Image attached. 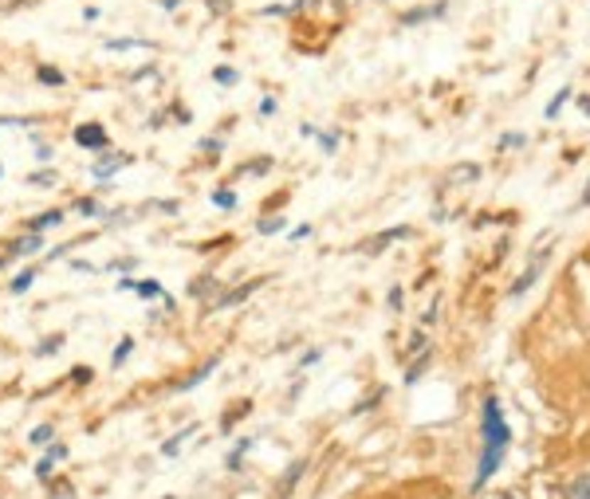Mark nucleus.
<instances>
[{"label": "nucleus", "mask_w": 590, "mask_h": 499, "mask_svg": "<svg viewBox=\"0 0 590 499\" xmlns=\"http://www.w3.org/2000/svg\"><path fill=\"white\" fill-rule=\"evenodd\" d=\"M405 303V295H402V287H394L390 291V307H402Z\"/></svg>", "instance_id": "nucleus-30"}, {"label": "nucleus", "mask_w": 590, "mask_h": 499, "mask_svg": "<svg viewBox=\"0 0 590 499\" xmlns=\"http://www.w3.org/2000/svg\"><path fill=\"white\" fill-rule=\"evenodd\" d=\"M63 220V212L59 209H51V212H40V216L32 220V232H43V229H51V224H59Z\"/></svg>", "instance_id": "nucleus-11"}, {"label": "nucleus", "mask_w": 590, "mask_h": 499, "mask_svg": "<svg viewBox=\"0 0 590 499\" xmlns=\"http://www.w3.org/2000/svg\"><path fill=\"white\" fill-rule=\"evenodd\" d=\"M402 236H409V229H386V232H378V236H374V240H366V244H363V252L378 256L386 244H394V240H402Z\"/></svg>", "instance_id": "nucleus-4"}, {"label": "nucleus", "mask_w": 590, "mask_h": 499, "mask_svg": "<svg viewBox=\"0 0 590 499\" xmlns=\"http://www.w3.org/2000/svg\"><path fill=\"white\" fill-rule=\"evenodd\" d=\"M75 209L83 212V216H95V212H99V204H95L91 197H83V201H75Z\"/></svg>", "instance_id": "nucleus-23"}, {"label": "nucleus", "mask_w": 590, "mask_h": 499, "mask_svg": "<svg viewBox=\"0 0 590 499\" xmlns=\"http://www.w3.org/2000/svg\"><path fill=\"white\" fill-rule=\"evenodd\" d=\"M134 291L146 299H161V283L158 280H134Z\"/></svg>", "instance_id": "nucleus-14"}, {"label": "nucleus", "mask_w": 590, "mask_h": 499, "mask_svg": "<svg viewBox=\"0 0 590 499\" xmlns=\"http://www.w3.org/2000/svg\"><path fill=\"white\" fill-rule=\"evenodd\" d=\"M43 240H40V232H28L24 240H16V244H12V256H24V252H36V248H40Z\"/></svg>", "instance_id": "nucleus-12"}, {"label": "nucleus", "mask_w": 590, "mask_h": 499, "mask_svg": "<svg viewBox=\"0 0 590 499\" xmlns=\"http://www.w3.org/2000/svg\"><path fill=\"white\" fill-rule=\"evenodd\" d=\"M579 106H582V110H586V114H590V99H579Z\"/></svg>", "instance_id": "nucleus-33"}, {"label": "nucleus", "mask_w": 590, "mask_h": 499, "mask_svg": "<svg viewBox=\"0 0 590 499\" xmlns=\"http://www.w3.org/2000/svg\"><path fill=\"white\" fill-rule=\"evenodd\" d=\"M28 181H32V185H51V181H55V173H48V170H43V173H32Z\"/></svg>", "instance_id": "nucleus-25"}, {"label": "nucleus", "mask_w": 590, "mask_h": 499, "mask_svg": "<svg viewBox=\"0 0 590 499\" xmlns=\"http://www.w3.org/2000/svg\"><path fill=\"white\" fill-rule=\"evenodd\" d=\"M276 110V99H260V114H272Z\"/></svg>", "instance_id": "nucleus-31"}, {"label": "nucleus", "mask_w": 590, "mask_h": 499, "mask_svg": "<svg viewBox=\"0 0 590 499\" xmlns=\"http://www.w3.org/2000/svg\"><path fill=\"white\" fill-rule=\"evenodd\" d=\"M543 263H547V248H540V252H535V260H531V268H527V271H523V275H520V280L512 283V295H523V291H527L531 283L540 280Z\"/></svg>", "instance_id": "nucleus-3"}, {"label": "nucleus", "mask_w": 590, "mask_h": 499, "mask_svg": "<svg viewBox=\"0 0 590 499\" xmlns=\"http://www.w3.org/2000/svg\"><path fill=\"white\" fill-rule=\"evenodd\" d=\"M161 9H177V0H161Z\"/></svg>", "instance_id": "nucleus-32"}, {"label": "nucleus", "mask_w": 590, "mask_h": 499, "mask_svg": "<svg viewBox=\"0 0 590 499\" xmlns=\"http://www.w3.org/2000/svg\"><path fill=\"white\" fill-rule=\"evenodd\" d=\"M32 280H36V271L28 268V271H20V275H16V280H12V283H9V287L16 291V295H20V291H28V287H32Z\"/></svg>", "instance_id": "nucleus-18"}, {"label": "nucleus", "mask_w": 590, "mask_h": 499, "mask_svg": "<svg viewBox=\"0 0 590 499\" xmlns=\"http://www.w3.org/2000/svg\"><path fill=\"white\" fill-rule=\"evenodd\" d=\"M272 161H256V165H240V173H264Z\"/></svg>", "instance_id": "nucleus-27"}, {"label": "nucleus", "mask_w": 590, "mask_h": 499, "mask_svg": "<svg viewBox=\"0 0 590 499\" xmlns=\"http://www.w3.org/2000/svg\"><path fill=\"white\" fill-rule=\"evenodd\" d=\"M508 440H512V432L504 424V409H500L496 397H488L484 401V456H481V472H476V488H484L492 480V472L500 468V460L508 452Z\"/></svg>", "instance_id": "nucleus-1"}, {"label": "nucleus", "mask_w": 590, "mask_h": 499, "mask_svg": "<svg viewBox=\"0 0 590 499\" xmlns=\"http://www.w3.org/2000/svg\"><path fill=\"white\" fill-rule=\"evenodd\" d=\"M51 464H55V460H51V456H43L40 464H36V476H40V480H48V476H51Z\"/></svg>", "instance_id": "nucleus-24"}, {"label": "nucleus", "mask_w": 590, "mask_h": 499, "mask_svg": "<svg viewBox=\"0 0 590 499\" xmlns=\"http://www.w3.org/2000/svg\"><path fill=\"white\" fill-rule=\"evenodd\" d=\"M582 204H590V185H586V193H582Z\"/></svg>", "instance_id": "nucleus-35"}, {"label": "nucleus", "mask_w": 590, "mask_h": 499, "mask_svg": "<svg viewBox=\"0 0 590 499\" xmlns=\"http://www.w3.org/2000/svg\"><path fill=\"white\" fill-rule=\"evenodd\" d=\"M304 468H307V464H304V460H295V464H291V468H287V476H284V483H279V495H287V488H291V483H295V480H299V472H304Z\"/></svg>", "instance_id": "nucleus-16"}, {"label": "nucleus", "mask_w": 590, "mask_h": 499, "mask_svg": "<svg viewBox=\"0 0 590 499\" xmlns=\"http://www.w3.org/2000/svg\"><path fill=\"white\" fill-rule=\"evenodd\" d=\"M166 499H173V495H166Z\"/></svg>", "instance_id": "nucleus-36"}, {"label": "nucleus", "mask_w": 590, "mask_h": 499, "mask_svg": "<svg viewBox=\"0 0 590 499\" xmlns=\"http://www.w3.org/2000/svg\"><path fill=\"white\" fill-rule=\"evenodd\" d=\"M130 346H134V342H130V339H122V342H118V346H114V358H110V362H114V370H118V366H122V362H127V358H130Z\"/></svg>", "instance_id": "nucleus-19"}, {"label": "nucleus", "mask_w": 590, "mask_h": 499, "mask_svg": "<svg viewBox=\"0 0 590 499\" xmlns=\"http://www.w3.org/2000/svg\"><path fill=\"white\" fill-rule=\"evenodd\" d=\"M217 362H220V358H213V362H205V366H201V370H197V373H193V378H186V381H181V390H193V385H201V381H205V378H209V373H213V370H217Z\"/></svg>", "instance_id": "nucleus-9"}, {"label": "nucleus", "mask_w": 590, "mask_h": 499, "mask_svg": "<svg viewBox=\"0 0 590 499\" xmlns=\"http://www.w3.org/2000/svg\"><path fill=\"white\" fill-rule=\"evenodd\" d=\"M59 342H63V339H59V334H55V339H48L40 350H36V354H51V350H59Z\"/></svg>", "instance_id": "nucleus-26"}, {"label": "nucleus", "mask_w": 590, "mask_h": 499, "mask_svg": "<svg viewBox=\"0 0 590 499\" xmlns=\"http://www.w3.org/2000/svg\"><path fill=\"white\" fill-rule=\"evenodd\" d=\"M260 283H264V280H252V283H245V287H240V291H232V295H225V299H220L217 307H232V303H240V299H248L256 287H260Z\"/></svg>", "instance_id": "nucleus-8"}, {"label": "nucleus", "mask_w": 590, "mask_h": 499, "mask_svg": "<svg viewBox=\"0 0 590 499\" xmlns=\"http://www.w3.org/2000/svg\"><path fill=\"white\" fill-rule=\"evenodd\" d=\"M571 94H574V91H571V87H563V91H559V94H555V99H551V102H547V110H543V114H547V119H559V110H563V106H567V99H571Z\"/></svg>", "instance_id": "nucleus-10"}, {"label": "nucleus", "mask_w": 590, "mask_h": 499, "mask_svg": "<svg viewBox=\"0 0 590 499\" xmlns=\"http://www.w3.org/2000/svg\"><path fill=\"white\" fill-rule=\"evenodd\" d=\"M567 499H590V472L579 476V480H571V488H567Z\"/></svg>", "instance_id": "nucleus-7"}, {"label": "nucleus", "mask_w": 590, "mask_h": 499, "mask_svg": "<svg viewBox=\"0 0 590 499\" xmlns=\"http://www.w3.org/2000/svg\"><path fill=\"white\" fill-rule=\"evenodd\" d=\"M122 165H130V153H110V158L95 161V165H91V173H95V177H110V173H114V170H122Z\"/></svg>", "instance_id": "nucleus-5"}, {"label": "nucleus", "mask_w": 590, "mask_h": 499, "mask_svg": "<svg viewBox=\"0 0 590 499\" xmlns=\"http://www.w3.org/2000/svg\"><path fill=\"white\" fill-rule=\"evenodd\" d=\"M256 229H260V232H264V236H272V232H284V229H287V224H284V216H264V220H260V224H256Z\"/></svg>", "instance_id": "nucleus-17"}, {"label": "nucleus", "mask_w": 590, "mask_h": 499, "mask_svg": "<svg viewBox=\"0 0 590 499\" xmlns=\"http://www.w3.org/2000/svg\"><path fill=\"white\" fill-rule=\"evenodd\" d=\"M48 456H51V460H63V456H68V449H63V444H51Z\"/></svg>", "instance_id": "nucleus-28"}, {"label": "nucleus", "mask_w": 590, "mask_h": 499, "mask_svg": "<svg viewBox=\"0 0 590 499\" xmlns=\"http://www.w3.org/2000/svg\"><path fill=\"white\" fill-rule=\"evenodd\" d=\"M213 204H217V209H232V204H236V193H228V189H217V193H213Z\"/></svg>", "instance_id": "nucleus-20"}, {"label": "nucleus", "mask_w": 590, "mask_h": 499, "mask_svg": "<svg viewBox=\"0 0 590 499\" xmlns=\"http://www.w3.org/2000/svg\"><path fill=\"white\" fill-rule=\"evenodd\" d=\"M193 432H197V424H189L186 432H177V437H169L166 444H161V452H166V456H177V449H181V440H186V437H193Z\"/></svg>", "instance_id": "nucleus-13"}, {"label": "nucleus", "mask_w": 590, "mask_h": 499, "mask_svg": "<svg viewBox=\"0 0 590 499\" xmlns=\"http://www.w3.org/2000/svg\"><path fill=\"white\" fill-rule=\"evenodd\" d=\"M445 12H449V4L441 0V4H433V9H413V12H405V16H402V24H405V28H413V24H422V20L445 16Z\"/></svg>", "instance_id": "nucleus-6"}, {"label": "nucleus", "mask_w": 590, "mask_h": 499, "mask_svg": "<svg viewBox=\"0 0 590 499\" xmlns=\"http://www.w3.org/2000/svg\"><path fill=\"white\" fill-rule=\"evenodd\" d=\"M71 378H75V381H79V385H83V381H91V378H95V373H91V370H83V366H79V370H75V373H71Z\"/></svg>", "instance_id": "nucleus-29"}, {"label": "nucleus", "mask_w": 590, "mask_h": 499, "mask_svg": "<svg viewBox=\"0 0 590 499\" xmlns=\"http://www.w3.org/2000/svg\"><path fill=\"white\" fill-rule=\"evenodd\" d=\"M36 79L48 87H63V71H55V67H36Z\"/></svg>", "instance_id": "nucleus-15"}, {"label": "nucleus", "mask_w": 590, "mask_h": 499, "mask_svg": "<svg viewBox=\"0 0 590 499\" xmlns=\"http://www.w3.org/2000/svg\"><path fill=\"white\" fill-rule=\"evenodd\" d=\"M496 499H515V495H512V491H500V495H496Z\"/></svg>", "instance_id": "nucleus-34"}, {"label": "nucleus", "mask_w": 590, "mask_h": 499, "mask_svg": "<svg viewBox=\"0 0 590 499\" xmlns=\"http://www.w3.org/2000/svg\"><path fill=\"white\" fill-rule=\"evenodd\" d=\"M213 79L228 87V83H236V71H232V67H217V71H213Z\"/></svg>", "instance_id": "nucleus-22"}, {"label": "nucleus", "mask_w": 590, "mask_h": 499, "mask_svg": "<svg viewBox=\"0 0 590 499\" xmlns=\"http://www.w3.org/2000/svg\"><path fill=\"white\" fill-rule=\"evenodd\" d=\"M75 142L87 146V150H102L107 146V130L99 122H83V126H75Z\"/></svg>", "instance_id": "nucleus-2"}, {"label": "nucleus", "mask_w": 590, "mask_h": 499, "mask_svg": "<svg viewBox=\"0 0 590 499\" xmlns=\"http://www.w3.org/2000/svg\"><path fill=\"white\" fill-rule=\"evenodd\" d=\"M51 432H55L51 424H40V429H32V437H28V440H32V444H48V440H51Z\"/></svg>", "instance_id": "nucleus-21"}]
</instances>
